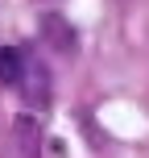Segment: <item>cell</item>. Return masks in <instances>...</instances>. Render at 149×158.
I'll use <instances>...</instances> for the list:
<instances>
[{"mask_svg": "<svg viewBox=\"0 0 149 158\" xmlns=\"http://www.w3.org/2000/svg\"><path fill=\"white\" fill-rule=\"evenodd\" d=\"M41 38H46V46H54L58 54H71L79 46V33L71 29V21H66L62 13H46L41 17Z\"/></svg>", "mask_w": 149, "mask_h": 158, "instance_id": "obj_1", "label": "cell"}, {"mask_svg": "<svg viewBox=\"0 0 149 158\" xmlns=\"http://www.w3.org/2000/svg\"><path fill=\"white\" fill-rule=\"evenodd\" d=\"M17 92L25 96V104H46L50 100V71H46V63H37V58H29L25 63V79H21V87Z\"/></svg>", "mask_w": 149, "mask_h": 158, "instance_id": "obj_2", "label": "cell"}, {"mask_svg": "<svg viewBox=\"0 0 149 158\" xmlns=\"http://www.w3.org/2000/svg\"><path fill=\"white\" fill-rule=\"evenodd\" d=\"M13 150H17V158H37L41 129H37V121H33V112H21V117H17V125H13Z\"/></svg>", "mask_w": 149, "mask_h": 158, "instance_id": "obj_3", "label": "cell"}, {"mask_svg": "<svg viewBox=\"0 0 149 158\" xmlns=\"http://www.w3.org/2000/svg\"><path fill=\"white\" fill-rule=\"evenodd\" d=\"M25 63H29V54H25L21 46H0V79H4L8 87H21Z\"/></svg>", "mask_w": 149, "mask_h": 158, "instance_id": "obj_4", "label": "cell"}]
</instances>
